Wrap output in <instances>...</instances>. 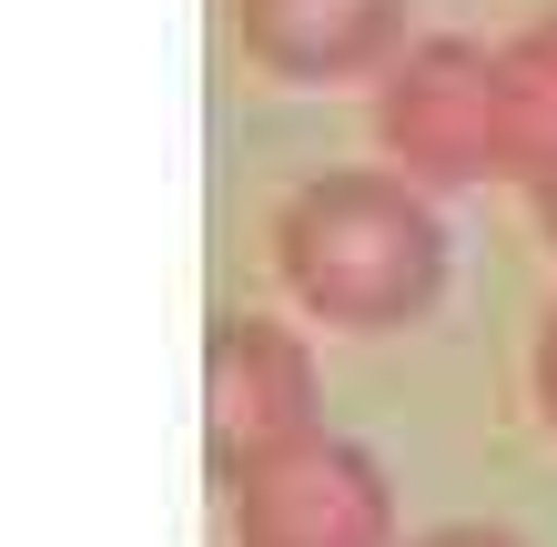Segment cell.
<instances>
[{"label": "cell", "instance_id": "cell-3", "mask_svg": "<svg viewBox=\"0 0 557 547\" xmlns=\"http://www.w3.org/2000/svg\"><path fill=\"white\" fill-rule=\"evenodd\" d=\"M234 547H396V487L355 436H305L253 467H223Z\"/></svg>", "mask_w": 557, "mask_h": 547}, {"label": "cell", "instance_id": "cell-8", "mask_svg": "<svg viewBox=\"0 0 557 547\" xmlns=\"http://www.w3.org/2000/svg\"><path fill=\"white\" fill-rule=\"evenodd\" d=\"M537 406H547V426H557V304H547V325H537Z\"/></svg>", "mask_w": 557, "mask_h": 547}, {"label": "cell", "instance_id": "cell-7", "mask_svg": "<svg viewBox=\"0 0 557 547\" xmlns=\"http://www.w3.org/2000/svg\"><path fill=\"white\" fill-rule=\"evenodd\" d=\"M406 547H528V537H507V527H425V537H406Z\"/></svg>", "mask_w": 557, "mask_h": 547}, {"label": "cell", "instance_id": "cell-2", "mask_svg": "<svg viewBox=\"0 0 557 547\" xmlns=\"http://www.w3.org/2000/svg\"><path fill=\"white\" fill-rule=\"evenodd\" d=\"M375 142L416 192H456V183H517V112H507V61L436 30L416 41L396 72L375 82Z\"/></svg>", "mask_w": 557, "mask_h": 547}, {"label": "cell", "instance_id": "cell-6", "mask_svg": "<svg viewBox=\"0 0 557 547\" xmlns=\"http://www.w3.org/2000/svg\"><path fill=\"white\" fill-rule=\"evenodd\" d=\"M497 61H507V112H517V183H537L557 163V11L497 41Z\"/></svg>", "mask_w": 557, "mask_h": 547}, {"label": "cell", "instance_id": "cell-1", "mask_svg": "<svg viewBox=\"0 0 557 547\" xmlns=\"http://www.w3.org/2000/svg\"><path fill=\"white\" fill-rule=\"evenodd\" d=\"M274 264H284V295L314 325L385 335V325H416L436 304L446 223L406 173H314L274 213Z\"/></svg>", "mask_w": 557, "mask_h": 547}, {"label": "cell", "instance_id": "cell-4", "mask_svg": "<svg viewBox=\"0 0 557 547\" xmlns=\"http://www.w3.org/2000/svg\"><path fill=\"white\" fill-rule=\"evenodd\" d=\"M203 436H213V476L324 436L305 335L274 325V314H213V335H203Z\"/></svg>", "mask_w": 557, "mask_h": 547}, {"label": "cell", "instance_id": "cell-5", "mask_svg": "<svg viewBox=\"0 0 557 547\" xmlns=\"http://www.w3.org/2000/svg\"><path fill=\"white\" fill-rule=\"evenodd\" d=\"M406 11L416 0H234V41L274 82H385L416 51Z\"/></svg>", "mask_w": 557, "mask_h": 547}, {"label": "cell", "instance_id": "cell-9", "mask_svg": "<svg viewBox=\"0 0 557 547\" xmlns=\"http://www.w3.org/2000/svg\"><path fill=\"white\" fill-rule=\"evenodd\" d=\"M528 203H537V234H547V244H557V163H547V173H537V183H528Z\"/></svg>", "mask_w": 557, "mask_h": 547}]
</instances>
